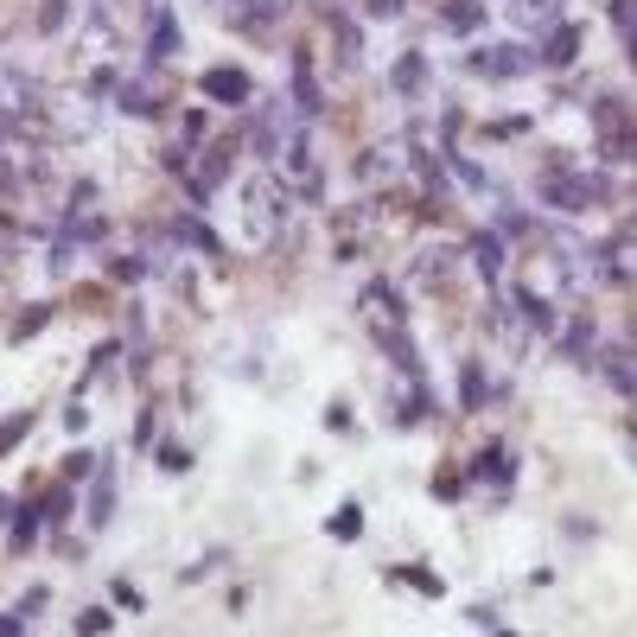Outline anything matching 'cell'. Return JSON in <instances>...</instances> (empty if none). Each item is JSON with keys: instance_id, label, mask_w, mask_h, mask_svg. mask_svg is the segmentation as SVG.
<instances>
[{"instance_id": "obj_1", "label": "cell", "mask_w": 637, "mask_h": 637, "mask_svg": "<svg viewBox=\"0 0 637 637\" xmlns=\"http://www.w3.org/2000/svg\"><path fill=\"white\" fill-rule=\"evenodd\" d=\"M542 192L555 211H593V204H606V179L599 172H555Z\"/></svg>"}, {"instance_id": "obj_2", "label": "cell", "mask_w": 637, "mask_h": 637, "mask_svg": "<svg viewBox=\"0 0 637 637\" xmlns=\"http://www.w3.org/2000/svg\"><path fill=\"white\" fill-rule=\"evenodd\" d=\"M294 102H262V109H255V134L249 141L262 147V153H287V141H294Z\"/></svg>"}, {"instance_id": "obj_3", "label": "cell", "mask_w": 637, "mask_h": 637, "mask_svg": "<svg viewBox=\"0 0 637 637\" xmlns=\"http://www.w3.org/2000/svg\"><path fill=\"white\" fill-rule=\"evenodd\" d=\"M472 71L478 77H523V71H536V58H529L523 45H497V51H478Z\"/></svg>"}, {"instance_id": "obj_4", "label": "cell", "mask_w": 637, "mask_h": 637, "mask_svg": "<svg viewBox=\"0 0 637 637\" xmlns=\"http://www.w3.org/2000/svg\"><path fill=\"white\" fill-rule=\"evenodd\" d=\"M96 485H90V510H83V516H90V529H109V516H115V466H109V459H96Z\"/></svg>"}, {"instance_id": "obj_5", "label": "cell", "mask_w": 637, "mask_h": 637, "mask_svg": "<svg viewBox=\"0 0 637 637\" xmlns=\"http://www.w3.org/2000/svg\"><path fill=\"white\" fill-rule=\"evenodd\" d=\"M198 90L211 96V102H230V109L255 96V90H249V77H243V71H230V64H223V71H204V77H198Z\"/></svg>"}, {"instance_id": "obj_6", "label": "cell", "mask_w": 637, "mask_h": 637, "mask_svg": "<svg viewBox=\"0 0 637 637\" xmlns=\"http://www.w3.org/2000/svg\"><path fill=\"white\" fill-rule=\"evenodd\" d=\"M510 26H523V32H548V26H561V0H510Z\"/></svg>"}, {"instance_id": "obj_7", "label": "cell", "mask_w": 637, "mask_h": 637, "mask_svg": "<svg viewBox=\"0 0 637 637\" xmlns=\"http://www.w3.org/2000/svg\"><path fill=\"white\" fill-rule=\"evenodd\" d=\"M115 109H122V115H153V109H160V83H141V77H128L122 83V90H115Z\"/></svg>"}, {"instance_id": "obj_8", "label": "cell", "mask_w": 637, "mask_h": 637, "mask_svg": "<svg viewBox=\"0 0 637 637\" xmlns=\"http://www.w3.org/2000/svg\"><path fill=\"white\" fill-rule=\"evenodd\" d=\"M281 7H287V0H236L230 20H236V26H249V32H262V26L281 20Z\"/></svg>"}, {"instance_id": "obj_9", "label": "cell", "mask_w": 637, "mask_h": 637, "mask_svg": "<svg viewBox=\"0 0 637 637\" xmlns=\"http://www.w3.org/2000/svg\"><path fill=\"white\" fill-rule=\"evenodd\" d=\"M472 255H478V274H485V281H497V274H504V236H472Z\"/></svg>"}, {"instance_id": "obj_10", "label": "cell", "mask_w": 637, "mask_h": 637, "mask_svg": "<svg viewBox=\"0 0 637 637\" xmlns=\"http://www.w3.org/2000/svg\"><path fill=\"white\" fill-rule=\"evenodd\" d=\"M172 51H179V20H172V13H160V20H153V39H147V58L166 64Z\"/></svg>"}, {"instance_id": "obj_11", "label": "cell", "mask_w": 637, "mask_h": 637, "mask_svg": "<svg viewBox=\"0 0 637 637\" xmlns=\"http://www.w3.org/2000/svg\"><path fill=\"white\" fill-rule=\"evenodd\" d=\"M580 58V26H555V39H548V51H542V64H574Z\"/></svg>"}, {"instance_id": "obj_12", "label": "cell", "mask_w": 637, "mask_h": 637, "mask_svg": "<svg viewBox=\"0 0 637 637\" xmlns=\"http://www.w3.org/2000/svg\"><path fill=\"white\" fill-rule=\"evenodd\" d=\"M478 20H485V7H478V0H453V7H440V26H453V32H472Z\"/></svg>"}, {"instance_id": "obj_13", "label": "cell", "mask_w": 637, "mask_h": 637, "mask_svg": "<svg viewBox=\"0 0 637 637\" xmlns=\"http://www.w3.org/2000/svg\"><path fill=\"white\" fill-rule=\"evenodd\" d=\"M606 383L618 395H631V351H625V344H612V351H606Z\"/></svg>"}, {"instance_id": "obj_14", "label": "cell", "mask_w": 637, "mask_h": 637, "mask_svg": "<svg viewBox=\"0 0 637 637\" xmlns=\"http://www.w3.org/2000/svg\"><path fill=\"white\" fill-rule=\"evenodd\" d=\"M421 77H427V64H421V51H408V58H402V64H395V90H402V96H415V90H421Z\"/></svg>"}, {"instance_id": "obj_15", "label": "cell", "mask_w": 637, "mask_h": 637, "mask_svg": "<svg viewBox=\"0 0 637 637\" xmlns=\"http://www.w3.org/2000/svg\"><path fill=\"white\" fill-rule=\"evenodd\" d=\"M504 472H510V453H504V446L478 453V466H472V478H504Z\"/></svg>"}, {"instance_id": "obj_16", "label": "cell", "mask_w": 637, "mask_h": 637, "mask_svg": "<svg viewBox=\"0 0 637 637\" xmlns=\"http://www.w3.org/2000/svg\"><path fill=\"white\" fill-rule=\"evenodd\" d=\"M325 529H332V536H344V542H351L357 529H364V516H357V504H344V510H338V516H332V523H325Z\"/></svg>"}, {"instance_id": "obj_17", "label": "cell", "mask_w": 637, "mask_h": 637, "mask_svg": "<svg viewBox=\"0 0 637 637\" xmlns=\"http://www.w3.org/2000/svg\"><path fill=\"white\" fill-rule=\"evenodd\" d=\"M32 536H39V504H26V516L13 523V548H26Z\"/></svg>"}, {"instance_id": "obj_18", "label": "cell", "mask_w": 637, "mask_h": 637, "mask_svg": "<svg viewBox=\"0 0 637 637\" xmlns=\"http://www.w3.org/2000/svg\"><path fill=\"white\" fill-rule=\"evenodd\" d=\"M26 427H32V415H20V421H7V427H0V459H7V453H13V446H20V440H26Z\"/></svg>"}, {"instance_id": "obj_19", "label": "cell", "mask_w": 637, "mask_h": 637, "mask_svg": "<svg viewBox=\"0 0 637 637\" xmlns=\"http://www.w3.org/2000/svg\"><path fill=\"white\" fill-rule=\"evenodd\" d=\"M45 319H51V306H32V313H26L20 325H13V344H26V338H32V332H39V325H45Z\"/></svg>"}, {"instance_id": "obj_20", "label": "cell", "mask_w": 637, "mask_h": 637, "mask_svg": "<svg viewBox=\"0 0 637 637\" xmlns=\"http://www.w3.org/2000/svg\"><path fill=\"white\" fill-rule=\"evenodd\" d=\"M587 351H593V332H587V325H574V332H567V357L587 364Z\"/></svg>"}, {"instance_id": "obj_21", "label": "cell", "mask_w": 637, "mask_h": 637, "mask_svg": "<svg viewBox=\"0 0 637 637\" xmlns=\"http://www.w3.org/2000/svg\"><path fill=\"white\" fill-rule=\"evenodd\" d=\"M466 408H485V370L466 364Z\"/></svg>"}, {"instance_id": "obj_22", "label": "cell", "mask_w": 637, "mask_h": 637, "mask_svg": "<svg viewBox=\"0 0 637 637\" xmlns=\"http://www.w3.org/2000/svg\"><path fill=\"white\" fill-rule=\"evenodd\" d=\"M109 625H115V618L102 612V606H90V612H77V631H83V637H90V631H109Z\"/></svg>"}, {"instance_id": "obj_23", "label": "cell", "mask_w": 637, "mask_h": 637, "mask_svg": "<svg viewBox=\"0 0 637 637\" xmlns=\"http://www.w3.org/2000/svg\"><path fill=\"white\" fill-rule=\"evenodd\" d=\"M83 472H96V453H64V478H83Z\"/></svg>"}, {"instance_id": "obj_24", "label": "cell", "mask_w": 637, "mask_h": 637, "mask_svg": "<svg viewBox=\"0 0 637 637\" xmlns=\"http://www.w3.org/2000/svg\"><path fill=\"white\" fill-rule=\"evenodd\" d=\"M160 466L166 472H185V466H192V453H185V446H160Z\"/></svg>"}, {"instance_id": "obj_25", "label": "cell", "mask_w": 637, "mask_h": 637, "mask_svg": "<svg viewBox=\"0 0 637 637\" xmlns=\"http://www.w3.org/2000/svg\"><path fill=\"white\" fill-rule=\"evenodd\" d=\"M612 26H618V39L631 45V0H612Z\"/></svg>"}, {"instance_id": "obj_26", "label": "cell", "mask_w": 637, "mask_h": 637, "mask_svg": "<svg viewBox=\"0 0 637 637\" xmlns=\"http://www.w3.org/2000/svg\"><path fill=\"white\" fill-rule=\"evenodd\" d=\"M45 599H51V593H45V587H32V593H26V599H20V618H39V612H45Z\"/></svg>"}, {"instance_id": "obj_27", "label": "cell", "mask_w": 637, "mask_h": 637, "mask_svg": "<svg viewBox=\"0 0 637 637\" xmlns=\"http://www.w3.org/2000/svg\"><path fill=\"white\" fill-rule=\"evenodd\" d=\"M45 516H51V523H64V516H71V491H64V485L51 491V510H45Z\"/></svg>"}, {"instance_id": "obj_28", "label": "cell", "mask_w": 637, "mask_h": 637, "mask_svg": "<svg viewBox=\"0 0 637 637\" xmlns=\"http://www.w3.org/2000/svg\"><path fill=\"white\" fill-rule=\"evenodd\" d=\"M338 58H344V64H357V32H351V26L338 32Z\"/></svg>"}, {"instance_id": "obj_29", "label": "cell", "mask_w": 637, "mask_h": 637, "mask_svg": "<svg viewBox=\"0 0 637 637\" xmlns=\"http://www.w3.org/2000/svg\"><path fill=\"white\" fill-rule=\"evenodd\" d=\"M364 7L376 13V20H395V13H402V0H364Z\"/></svg>"}, {"instance_id": "obj_30", "label": "cell", "mask_w": 637, "mask_h": 637, "mask_svg": "<svg viewBox=\"0 0 637 637\" xmlns=\"http://www.w3.org/2000/svg\"><path fill=\"white\" fill-rule=\"evenodd\" d=\"M26 625V618H0V637H13V631H20Z\"/></svg>"}, {"instance_id": "obj_31", "label": "cell", "mask_w": 637, "mask_h": 637, "mask_svg": "<svg viewBox=\"0 0 637 637\" xmlns=\"http://www.w3.org/2000/svg\"><path fill=\"white\" fill-rule=\"evenodd\" d=\"M7 510H13V504H7V497H0V523H7Z\"/></svg>"}]
</instances>
